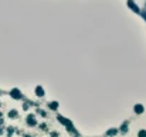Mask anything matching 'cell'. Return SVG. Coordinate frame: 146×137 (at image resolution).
<instances>
[{
	"label": "cell",
	"mask_w": 146,
	"mask_h": 137,
	"mask_svg": "<svg viewBox=\"0 0 146 137\" xmlns=\"http://www.w3.org/2000/svg\"><path fill=\"white\" fill-rule=\"evenodd\" d=\"M133 112H135L136 115H140V113H143V112H145V107L142 106V105H135V107H133Z\"/></svg>",
	"instance_id": "6da1fadb"
},
{
	"label": "cell",
	"mask_w": 146,
	"mask_h": 137,
	"mask_svg": "<svg viewBox=\"0 0 146 137\" xmlns=\"http://www.w3.org/2000/svg\"><path fill=\"white\" fill-rule=\"evenodd\" d=\"M35 95H37V96H44V89H43V86H37V88H35Z\"/></svg>",
	"instance_id": "7a4b0ae2"
},
{
	"label": "cell",
	"mask_w": 146,
	"mask_h": 137,
	"mask_svg": "<svg viewBox=\"0 0 146 137\" xmlns=\"http://www.w3.org/2000/svg\"><path fill=\"white\" fill-rule=\"evenodd\" d=\"M27 123H29L30 126H35V124H37L35 117H34V116H29V117H27Z\"/></svg>",
	"instance_id": "3957f363"
},
{
	"label": "cell",
	"mask_w": 146,
	"mask_h": 137,
	"mask_svg": "<svg viewBox=\"0 0 146 137\" xmlns=\"http://www.w3.org/2000/svg\"><path fill=\"white\" fill-rule=\"evenodd\" d=\"M12 95H13V96H16L14 99H18V98H20V92L17 91V89H14V91L12 92Z\"/></svg>",
	"instance_id": "277c9868"
},
{
	"label": "cell",
	"mask_w": 146,
	"mask_h": 137,
	"mask_svg": "<svg viewBox=\"0 0 146 137\" xmlns=\"http://www.w3.org/2000/svg\"><path fill=\"white\" fill-rule=\"evenodd\" d=\"M48 106L51 107V109H55V107L58 106V103H57V102H51V103H50Z\"/></svg>",
	"instance_id": "5b68a950"
},
{
	"label": "cell",
	"mask_w": 146,
	"mask_h": 137,
	"mask_svg": "<svg viewBox=\"0 0 146 137\" xmlns=\"http://www.w3.org/2000/svg\"><path fill=\"white\" fill-rule=\"evenodd\" d=\"M139 136L142 137V136H146V132L145 130H140V132H139Z\"/></svg>",
	"instance_id": "8992f818"
},
{
	"label": "cell",
	"mask_w": 146,
	"mask_h": 137,
	"mask_svg": "<svg viewBox=\"0 0 146 137\" xmlns=\"http://www.w3.org/2000/svg\"><path fill=\"white\" fill-rule=\"evenodd\" d=\"M16 115H17V113H16V112H14V110H13V112H10V116H12V117H14Z\"/></svg>",
	"instance_id": "52a82bcc"
},
{
	"label": "cell",
	"mask_w": 146,
	"mask_h": 137,
	"mask_svg": "<svg viewBox=\"0 0 146 137\" xmlns=\"http://www.w3.org/2000/svg\"><path fill=\"white\" fill-rule=\"evenodd\" d=\"M115 132H116V130H109V132H108L106 134H115Z\"/></svg>",
	"instance_id": "ba28073f"
}]
</instances>
